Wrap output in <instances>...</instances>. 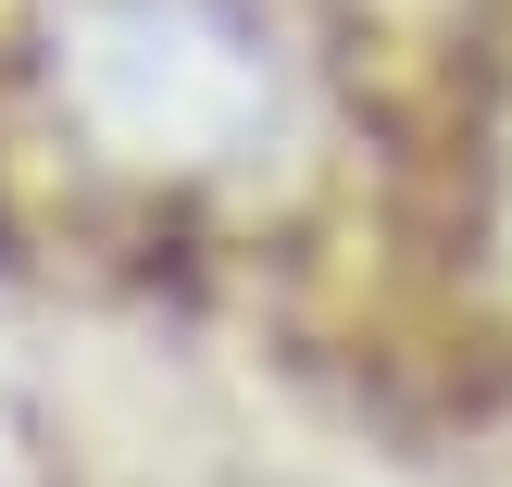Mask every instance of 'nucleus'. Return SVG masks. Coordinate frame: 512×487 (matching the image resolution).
I'll use <instances>...</instances> for the list:
<instances>
[{
  "instance_id": "obj_1",
  "label": "nucleus",
  "mask_w": 512,
  "mask_h": 487,
  "mask_svg": "<svg viewBox=\"0 0 512 487\" xmlns=\"http://www.w3.org/2000/svg\"><path fill=\"white\" fill-rule=\"evenodd\" d=\"M63 113L138 175H213L288 138V50L250 0H88L63 25Z\"/></svg>"
}]
</instances>
